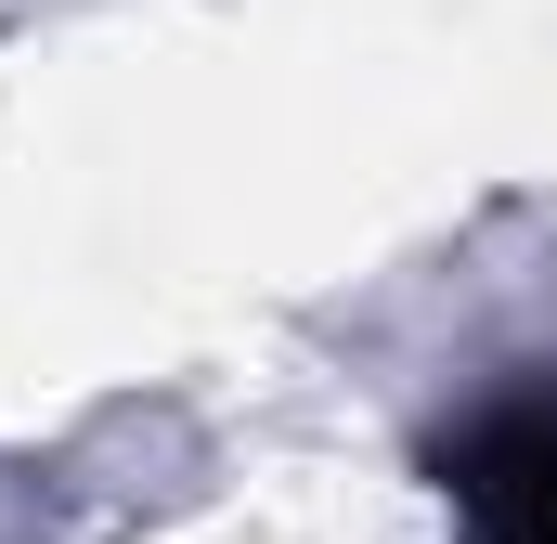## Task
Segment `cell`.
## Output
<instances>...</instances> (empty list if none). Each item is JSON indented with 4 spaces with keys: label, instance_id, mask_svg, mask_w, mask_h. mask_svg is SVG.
<instances>
[{
    "label": "cell",
    "instance_id": "6da1fadb",
    "mask_svg": "<svg viewBox=\"0 0 557 544\" xmlns=\"http://www.w3.org/2000/svg\"><path fill=\"white\" fill-rule=\"evenodd\" d=\"M454 506L480 544H557V415H480L454 441Z\"/></svg>",
    "mask_w": 557,
    "mask_h": 544
}]
</instances>
